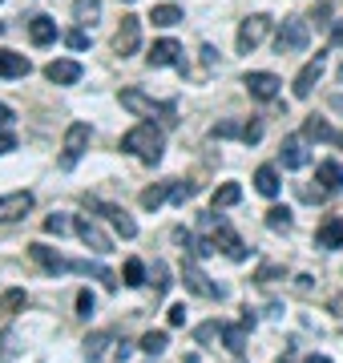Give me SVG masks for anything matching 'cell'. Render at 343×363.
<instances>
[{
    "mask_svg": "<svg viewBox=\"0 0 343 363\" xmlns=\"http://www.w3.org/2000/svg\"><path fill=\"white\" fill-rule=\"evenodd\" d=\"M266 28H271V16H266V13L247 16V21L238 25V52H254V49H259L263 37H266Z\"/></svg>",
    "mask_w": 343,
    "mask_h": 363,
    "instance_id": "9c48e42d",
    "label": "cell"
},
{
    "mask_svg": "<svg viewBox=\"0 0 343 363\" xmlns=\"http://www.w3.org/2000/svg\"><path fill=\"white\" fill-rule=\"evenodd\" d=\"M182 283H186L190 295H198V298H223V286L210 283V274L198 271V267H190V262L182 267Z\"/></svg>",
    "mask_w": 343,
    "mask_h": 363,
    "instance_id": "8fae6325",
    "label": "cell"
},
{
    "mask_svg": "<svg viewBox=\"0 0 343 363\" xmlns=\"http://www.w3.org/2000/svg\"><path fill=\"white\" fill-rule=\"evenodd\" d=\"M303 363H331V359H327V355H307Z\"/></svg>",
    "mask_w": 343,
    "mask_h": 363,
    "instance_id": "816d5d0a",
    "label": "cell"
},
{
    "mask_svg": "<svg viewBox=\"0 0 343 363\" xmlns=\"http://www.w3.org/2000/svg\"><path fill=\"white\" fill-rule=\"evenodd\" d=\"M339 81H343V65H339Z\"/></svg>",
    "mask_w": 343,
    "mask_h": 363,
    "instance_id": "db71d44e",
    "label": "cell"
},
{
    "mask_svg": "<svg viewBox=\"0 0 343 363\" xmlns=\"http://www.w3.org/2000/svg\"><path fill=\"white\" fill-rule=\"evenodd\" d=\"M0 28H4V25H0Z\"/></svg>",
    "mask_w": 343,
    "mask_h": 363,
    "instance_id": "6f0895ef",
    "label": "cell"
},
{
    "mask_svg": "<svg viewBox=\"0 0 343 363\" xmlns=\"http://www.w3.org/2000/svg\"><path fill=\"white\" fill-rule=\"evenodd\" d=\"M73 230H77V238L93 250V255H109V250H113V238H109V234L97 226V218H89V214H81V218L73 222Z\"/></svg>",
    "mask_w": 343,
    "mask_h": 363,
    "instance_id": "52a82bcc",
    "label": "cell"
},
{
    "mask_svg": "<svg viewBox=\"0 0 343 363\" xmlns=\"http://www.w3.org/2000/svg\"><path fill=\"white\" fill-rule=\"evenodd\" d=\"M254 190L263 198H275L279 194V169L275 166H259L254 169Z\"/></svg>",
    "mask_w": 343,
    "mask_h": 363,
    "instance_id": "603a6c76",
    "label": "cell"
},
{
    "mask_svg": "<svg viewBox=\"0 0 343 363\" xmlns=\"http://www.w3.org/2000/svg\"><path fill=\"white\" fill-rule=\"evenodd\" d=\"M9 150H16V138L13 133H0V154H9Z\"/></svg>",
    "mask_w": 343,
    "mask_h": 363,
    "instance_id": "f6af8a7d",
    "label": "cell"
},
{
    "mask_svg": "<svg viewBox=\"0 0 343 363\" xmlns=\"http://www.w3.org/2000/svg\"><path fill=\"white\" fill-rule=\"evenodd\" d=\"M303 138H307V142H335V130H331L323 117L311 113V117L303 121Z\"/></svg>",
    "mask_w": 343,
    "mask_h": 363,
    "instance_id": "cb8c5ba5",
    "label": "cell"
},
{
    "mask_svg": "<svg viewBox=\"0 0 343 363\" xmlns=\"http://www.w3.org/2000/svg\"><path fill=\"white\" fill-rule=\"evenodd\" d=\"M118 355L125 359V347L118 343L113 331H93V335L85 339V363H113Z\"/></svg>",
    "mask_w": 343,
    "mask_h": 363,
    "instance_id": "5b68a950",
    "label": "cell"
},
{
    "mask_svg": "<svg viewBox=\"0 0 343 363\" xmlns=\"http://www.w3.org/2000/svg\"><path fill=\"white\" fill-rule=\"evenodd\" d=\"M327 16H331V4H319V9H315V25L323 28V25H327Z\"/></svg>",
    "mask_w": 343,
    "mask_h": 363,
    "instance_id": "ee69618b",
    "label": "cell"
},
{
    "mask_svg": "<svg viewBox=\"0 0 343 363\" xmlns=\"http://www.w3.org/2000/svg\"><path fill=\"white\" fill-rule=\"evenodd\" d=\"M331 45H339V49H343V25L331 28Z\"/></svg>",
    "mask_w": 343,
    "mask_h": 363,
    "instance_id": "681fc988",
    "label": "cell"
},
{
    "mask_svg": "<svg viewBox=\"0 0 343 363\" xmlns=\"http://www.w3.org/2000/svg\"><path fill=\"white\" fill-rule=\"evenodd\" d=\"M45 77L53 81V85H77L81 65L77 61H49V65H45Z\"/></svg>",
    "mask_w": 343,
    "mask_h": 363,
    "instance_id": "ac0fdd59",
    "label": "cell"
},
{
    "mask_svg": "<svg viewBox=\"0 0 343 363\" xmlns=\"http://www.w3.org/2000/svg\"><path fill=\"white\" fill-rule=\"evenodd\" d=\"M150 21H154L158 28H170V25H178V21H182V9H178V4H158V9L150 13Z\"/></svg>",
    "mask_w": 343,
    "mask_h": 363,
    "instance_id": "4316f807",
    "label": "cell"
},
{
    "mask_svg": "<svg viewBox=\"0 0 343 363\" xmlns=\"http://www.w3.org/2000/svg\"><path fill=\"white\" fill-rule=\"evenodd\" d=\"M125 4H133V0H125Z\"/></svg>",
    "mask_w": 343,
    "mask_h": 363,
    "instance_id": "11a10c76",
    "label": "cell"
},
{
    "mask_svg": "<svg viewBox=\"0 0 343 363\" xmlns=\"http://www.w3.org/2000/svg\"><path fill=\"white\" fill-rule=\"evenodd\" d=\"M28 259L37 262V267H45L49 274H61V271H69V262L61 259V255H57L53 247H45V242H33V247H28Z\"/></svg>",
    "mask_w": 343,
    "mask_h": 363,
    "instance_id": "2e32d148",
    "label": "cell"
},
{
    "mask_svg": "<svg viewBox=\"0 0 343 363\" xmlns=\"http://www.w3.org/2000/svg\"><path fill=\"white\" fill-rule=\"evenodd\" d=\"M89 210H97V214H101V218H106L121 238H133V234H137V222H133L121 206H113V202H97V198H89Z\"/></svg>",
    "mask_w": 343,
    "mask_h": 363,
    "instance_id": "30bf717a",
    "label": "cell"
},
{
    "mask_svg": "<svg viewBox=\"0 0 343 363\" xmlns=\"http://www.w3.org/2000/svg\"><path fill=\"white\" fill-rule=\"evenodd\" d=\"M142 49V16H121L118 33H113V52L118 57H133Z\"/></svg>",
    "mask_w": 343,
    "mask_h": 363,
    "instance_id": "ba28073f",
    "label": "cell"
},
{
    "mask_svg": "<svg viewBox=\"0 0 343 363\" xmlns=\"http://www.w3.org/2000/svg\"><path fill=\"white\" fill-rule=\"evenodd\" d=\"M223 343H226V351L242 355V351H247V323L242 327H223Z\"/></svg>",
    "mask_w": 343,
    "mask_h": 363,
    "instance_id": "83f0119b",
    "label": "cell"
},
{
    "mask_svg": "<svg viewBox=\"0 0 343 363\" xmlns=\"http://www.w3.org/2000/svg\"><path fill=\"white\" fill-rule=\"evenodd\" d=\"M242 85H247V93H251V97H259V101H275L283 81H279L275 73H247V77H242Z\"/></svg>",
    "mask_w": 343,
    "mask_h": 363,
    "instance_id": "5bb4252c",
    "label": "cell"
},
{
    "mask_svg": "<svg viewBox=\"0 0 343 363\" xmlns=\"http://www.w3.org/2000/svg\"><path fill=\"white\" fill-rule=\"evenodd\" d=\"M154 279H158V283H154V295H166V291H170V267H166V262H154Z\"/></svg>",
    "mask_w": 343,
    "mask_h": 363,
    "instance_id": "836d02e7",
    "label": "cell"
},
{
    "mask_svg": "<svg viewBox=\"0 0 343 363\" xmlns=\"http://www.w3.org/2000/svg\"><path fill=\"white\" fill-rule=\"evenodd\" d=\"M275 274H279V267H263V271H259V283H271Z\"/></svg>",
    "mask_w": 343,
    "mask_h": 363,
    "instance_id": "bcb514c9",
    "label": "cell"
},
{
    "mask_svg": "<svg viewBox=\"0 0 343 363\" xmlns=\"http://www.w3.org/2000/svg\"><path fill=\"white\" fill-rule=\"evenodd\" d=\"M238 198H242V186H238V182H223V186L214 190V210H223V206H235Z\"/></svg>",
    "mask_w": 343,
    "mask_h": 363,
    "instance_id": "484cf974",
    "label": "cell"
},
{
    "mask_svg": "<svg viewBox=\"0 0 343 363\" xmlns=\"http://www.w3.org/2000/svg\"><path fill=\"white\" fill-rule=\"evenodd\" d=\"M315 182H319V190H323V194H335V190L343 186L339 162H319V166H315Z\"/></svg>",
    "mask_w": 343,
    "mask_h": 363,
    "instance_id": "d6986e66",
    "label": "cell"
},
{
    "mask_svg": "<svg viewBox=\"0 0 343 363\" xmlns=\"http://www.w3.org/2000/svg\"><path fill=\"white\" fill-rule=\"evenodd\" d=\"M166 319H170V327H182L186 323V303H174L170 311H166Z\"/></svg>",
    "mask_w": 343,
    "mask_h": 363,
    "instance_id": "60d3db41",
    "label": "cell"
},
{
    "mask_svg": "<svg viewBox=\"0 0 343 363\" xmlns=\"http://www.w3.org/2000/svg\"><path fill=\"white\" fill-rule=\"evenodd\" d=\"M65 45H69V49H89V37H85V28H73V33H69V37H65Z\"/></svg>",
    "mask_w": 343,
    "mask_h": 363,
    "instance_id": "74e56055",
    "label": "cell"
},
{
    "mask_svg": "<svg viewBox=\"0 0 343 363\" xmlns=\"http://www.w3.org/2000/svg\"><path fill=\"white\" fill-rule=\"evenodd\" d=\"M202 65H206V69L214 65V49H210V45H202Z\"/></svg>",
    "mask_w": 343,
    "mask_h": 363,
    "instance_id": "c3c4849f",
    "label": "cell"
},
{
    "mask_svg": "<svg viewBox=\"0 0 343 363\" xmlns=\"http://www.w3.org/2000/svg\"><path fill=\"white\" fill-rule=\"evenodd\" d=\"M259 138H263V121H247V130H242V142L254 145Z\"/></svg>",
    "mask_w": 343,
    "mask_h": 363,
    "instance_id": "ab89813d",
    "label": "cell"
},
{
    "mask_svg": "<svg viewBox=\"0 0 343 363\" xmlns=\"http://www.w3.org/2000/svg\"><path fill=\"white\" fill-rule=\"evenodd\" d=\"M242 130H247V125H238V121H218L210 130V138H242Z\"/></svg>",
    "mask_w": 343,
    "mask_h": 363,
    "instance_id": "e575fe53",
    "label": "cell"
},
{
    "mask_svg": "<svg viewBox=\"0 0 343 363\" xmlns=\"http://www.w3.org/2000/svg\"><path fill=\"white\" fill-rule=\"evenodd\" d=\"M28 37H33V45H53L57 40V21L53 16H33V21H28Z\"/></svg>",
    "mask_w": 343,
    "mask_h": 363,
    "instance_id": "44dd1931",
    "label": "cell"
},
{
    "mask_svg": "<svg viewBox=\"0 0 343 363\" xmlns=\"http://www.w3.org/2000/svg\"><path fill=\"white\" fill-rule=\"evenodd\" d=\"M194 190H198L194 182H170V198H174V202H186V198H194Z\"/></svg>",
    "mask_w": 343,
    "mask_h": 363,
    "instance_id": "d590c367",
    "label": "cell"
},
{
    "mask_svg": "<svg viewBox=\"0 0 343 363\" xmlns=\"http://www.w3.org/2000/svg\"><path fill=\"white\" fill-rule=\"evenodd\" d=\"M307 40H311V28H307L303 16H287L275 33V52H303Z\"/></svg>",
    "mask_w": 343,
    "mask_h": 363,
    "instance_id": "277c9868",
    "label": "cell"
},
{
    "mask_svg": "<svg viewBox=\"0 0 343 363\" xmlns=\"http://www.w3.org/2000/svg\"><path fill=\"white\" fill-rule=\"evenodd\" d=\"M77 315H81V319H89V315H93V295H89V291H77Z\"/></svg>",
    "mask_w": 343,
    "mask_h": 363,
    "instance_id": "f35d334b",
    "label": "cell"
},
{
    "mask_svg": "<svg viewBox=\"0 0 343 363\" xmlns=\"http://www.w3.org/2000/svg\"><path fill=\"white\" fill-rule=\"evenodd\" d=\"M0 130H4V133L13 130V109H9L4 101H0Z\"/></svg>",
    "mask_w": 343,
    "mask_h": 363,
    "instance_id": "7bdbcfd3",
    "label": "cell"
},
{
    "mask_svg": "<svg viewBox=\"0 0 343 363\" xmlns=\"http://www.w3.org/2000/svg\"><path fill=\"white\" fill-rule=\"evenodd\" d=\"M315 242H319V247H327V250H343V218H327V222H323L319 234H315Z\"/></svg>",
    "mask_w": 343,
    "mask_h": 363,
    "instance_id": "7402d4cb",
    "label": "cell"
},
{
    "mask_svg": "<svg viewBox=\"0 0 343 363\" xmlns=\"http://www.w3.org/2000/svg\"><path fill=\"white\" fill-rule=\"evenodd\" d=\"M335 145H339V150H343V133H335Z\"/></svg>",
    "mask_w": 343,
    "mask_h": 363,
    "instance_id": "f5cc1de1",
    "label": "cell"
},
{
    "mask_svg": "<svg viewBox=\"0 0 343 363\" xmlns=\"http://www.w3.org/2000/svg\"><path fill=\"white\" fill-rule=\"evenodd\" d=\"M28 73H33V61L25 52L0 49V77H28Z\"/></svg>",
    "mask_w": 343,
    "mask_h": 363,
    "instance_id": "e0dca14e",
    "label": "cell"
},
{
    "mask_svg": "<svg viewBox=\"0 0 343 363\" xmlns=\"http://www.w3.org/2000/svg\"><path fill=\"white\" fill-rule=\"evenodd\" d=\"M145 61H150V69H166V65H182V45L178 40H154V49L145 52Z\"/></svg>",
    "mask_w": 343,
    "mask_h": 363,
    "instance_id": "4fadbf2b",
    "label": "cell"
},
{
    "mask_svg": "<svg viewBox=\"0 0 343 363\" xmlns=\"http://www.w3.org/2000/svg\"><path fill=\"white\" fill-rule=\"evenodd\" d=\"M0 4H4V0H0Z\"/></svg>",
    "mask_w": 343,
    "mask_h": 363,
    "instance_id": "9f6ffc18",
    "label": "cell"
},
{
    "mask_svg": "<svg viewBox=\"0 0 343 363\" xmlns=\"http://www.w3.org/2000/svg\"><path fill=\"white\" fill-rule=\"evenodd\" d=\"M28 210H33V194H28V190H16V194H4V198H0V222L25 218Z\"/></svg>",
    "mask_w": 343,
    "mask_h": 363,
    "instance_id": "9a60e30c",
    "label": "cell"
},
{
    "mask_svg": "<svg viewBox=\"0 0 343 363\" xmlns=\"http://www.w3.org/2000/svg\"><path fill=\"white\" fill-rule=\"evenodd\" d=\"M331 109H335V113H343V93H331Z\"/></svg>",
    "mask_w": 343,
    "mask_h": 363,
    "instance_id": "f907efd6",
    "label": "cell"
},
{
    "mask_svg": "<svg viewBox=\"0 0 343 363\" xmlns=\"http://www.w3.org/2000/svg\"><path fill=\"white\" fill-rule=\"evenodd\" d=\"M166 198H170V182H158V186L142 190V206H145V210H158Z\"/></svg>",
    "mask_w": 343,
    "mask_h": 363,
    "instance_id": "f1b7e54d",
    "label": "cell"
},
{
    "mask_svg": "<svg viewBox=\"0 0 343 363\" xmlns=\"http://www.w3.org/2000/svg\"><path fill=\"white\" fill-rule=\"evenodd\" d=\"M198 226H202V230H210V234H214L210 242H214L218 250H223V255H226L230 262H247V247H242V238H238V234L230 230V226H226L223 218H214V214H202Z\"/></svg>",
    "mask_w": 343,
    "mask_h": 363,
    "instance_id": "7a4b0ae2",
    "label": "cell"
},
{
    "mask_svg": "<svg viewBox=\"0 0 343 363\" xmlns=\"http://www.w3.org/2000/svg\"><path fill=\"white\" fill-rule=\"evenodd\" d=\"M121 105L137 117H162L166 125L178 121V117H174V101H154V97H145L142 89H121Z\"/></svg>",
    "mask_w": 343,
    "mask_h": 363,
    "instance_id": "3957f363",
    "label": "cell"
},
{
    "mask_svg": "<svg viewBox=\"0 0 343 363\" xmlns=\"http://www.w3.org/2000/svg\"><path fill=\"white\" fill-rule=\"evenodd\" d=\"M331 315H335V319H343V295L331 298Z\"/></svg>",
    "mask_w": 343,
    "mask_h": 363,
    "instance_id": "7dc6e473",
    "label": "cell"
},
{
    "mask_svg": "<svg viewBox=\"0 0 343 363\" xmlns=\"http://www.w3.org/2000/svg\"><path fill=\"white\" fill-rule=\"evenodd\" d=\"M73 16H77V25H93L101 16V0H73Z\"/></svg>",
    "mask_w": 343,
    "mask_h": 363,
    "instance_id": "d4e9b609",
    "label": "cell"
},
{
    "mask_svg": "<svg viewBox=\"0 0 343 363\" xmlns=\"http://www.w3.org/2000/svg\"><path fill=\"white\" fill-rule=\"evenodd\" d=\"M166 343H170V339H166V331H145V335H142V351H145V355H162V351H166Z\"/></svg>",
    "mask_w": 343,
    "mask_h": 363,
    "instance_id": "f546056e",
    "label": "cell"
},
{
    "mask_svg": "<svg viewBox=\"0 0 343 363\" xmlns=\"http://www.w3.org/2000/svg\"><path fill=\"white\" fill-rule=\"evenodd\" d=\"M89 138H93V130L85 125V121H73L65 130V154H61V166L65 169H73L85 157V150H89Z\"/></svg>",
    "mask_w": 343,
    "mask_h": 363,
    "instance_id": "8992f818",
    "label": "cell"
},
{
    "mask_svg": "<svg viewBox=\"0 0 343 363\" xmlns=\"http://www.w3.org/2000/svg\"><path fill=\"white\" fill-rule=\"evenodd\" d=\"M121 150L133 154L137 162H145V166H158L162 150H166V138H162V130L154 121H142V125H133V130L121 138Z\"/></svg>",
    "mask_w": 343,
    "mask_h": 363,
    "instance_id": "6da1fadb",
    "label": "cell"
},
{
    "mask_svg": "<svg viewBox=\"0 0 343 363\" xmlns=\"http://www.w3.org/2000/svg\"><path fill=\"white\" fill-rule=\"evenodd\" d=\"M25 303H28L25 291H4V295H0V311H4V315H16Z\"/></svg>",
    "mask_w": 343,
    "mask_h": 363,
    "instance_id": "4dcf8cb0",
    "label": "cell"
},
{
    "mask_svg": "<svg viewBox=\"0 0 343 363\" xmlns=\"http://www.w3.org/2000/svg\"><path fill=\"white\" fill-rule=\"evenodd\" d=\"M266 226H271V230H291V210L287 206H271L266 210Z\"/></svg>",
    "mask_w": 343,
    "mask_h": 363,
    "instance_id": "d6a6232c",
    "label": "cell"
},
{
    "mask_svg": "<svg viewBox=\"0 0 343 363\" xmlns=\"http://www.w3.org/2000/svg\"><path fill=\"white\" fill-rule=\"evenodd\" d=\"M194 335H198V343H206V339H214V335H223V327H218V323H202L198 331H194Z\"/></svg>",
    "mask_w": 343,
    "mask_h": 363,
    "instance_id": "b9f144b4",
    "label": "cell"
},
{
    "mask_svg": "<svg viewBox=\"0 0 343 363\" xmlns=\"http://www.w3.org/2000/svg\"><path fill=\"white\" fill-rule=\"evenodd\" d=\"M279 157H283V166H287V169H303L307 162H311V154L303 150V142H299V138H287V142H283V150H279Z\"/></svg>",
    "mask_w": 343,
    "mask_h": 363,
    "instance_id": "ffe728a7",
    "label": "cell"
},
{
    "mask_svg": "<svg viewBox=\"0 0 343 363\" xmlns=\"http://www.w3.org/2000/svg\"><path fill=\"white\" fill-rule=\"evenodd\" d=\"M323 69H327V52H315V61H307V65L299 69V77H295V97H299V101H303V97H311L315 81L323 77Z\"/></svg>",
    "mask_w": 343,
    "mask_h": 363,
    "instance_id": "7c38bea8",
    "label": "cell"
},
{
    "mask_svg": "<svg viewBox=\"0 0 343 363\" xmlns=\"http://www.w3.org/2000/svg\"><path fill=\"white\" fill-rule=\"evenodd\" d=\"M69 226H73V222H69L65 214H49V218H45V230L49 234H65Z\"/></svg>",
    "mask_w": 343,
    "mask_h": 363,
    "instance_id": "8d00e7d4",
    "label": "cell"
},
{
    "mask_svg": "<svg viewBox=\"0 0 343 363\" xmlns=\"http://www.w3.org/2000/svg\"><path fill=\"white\" fill-rule=\"evenodd\" d=\"M121 279H125V286H142L145 283V262L142 259H130V262H125V271H121Z\"/></svg>",
    "mask_w": 343,
    "mask_h": 363,
    "instance_id": "1f68e13d",
    "label": "cell"
}]
</instances>
